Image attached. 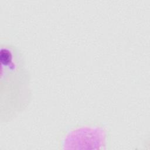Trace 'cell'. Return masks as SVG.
<instances>
[{
	"mask_svg": "<svg viewBox=\"0 0 150 150\" xmlns=\"http://www.w3.org/2000/svg\"><path fill=\"white\" fill-rule=\"evenodd\" d=\"M0 63V121L6 123L24 111L30 102V74L22 52L2 39Z\"/></svg>",
	"mask_w": 150,
	"mask_h": 150,
	"instance_id": "obj_1",
	"label": "cell"
},
{
	"mask_svg": "<svg viewBox=\"0 0 150 150\" xmlns=\"http://www.w3.org/2000/svg\"><path fill=\"white\" fill-rule=\"evenodd\" d=\"M59 149H100L111 148L108 128L100 122H85L74 125L58 137Z\"/></svg>",
	"mask_w": 150,
	"mask_h": 150,
	"instance_id": "obj_2",
	"label": "cell"
}]
</instances>
